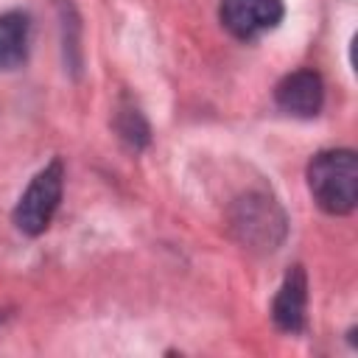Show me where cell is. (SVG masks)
I'll return each mask as SVG.
<instances>
[{
    "label": "cell",
    "instance_id": "6da1fadb",
    "mask_svg": "<svg viewBox=\"0 0 358 358\" xmlns=\"http://www.w3.org/2000/svg\"><path fill=\"white\" fill-rule=\"evenodd\" d=\"M313 201L330 215H347L358 204V159L350 148L319 151L308 165Z\"/></svg>",
    "mask_w": 358,
    "mask_h": 358
},
{
    "label": "cell",
    "instance_id": "7a4b0ae2",
    "mask_svg": "<svg viewBox=\"0 0 358 358\" xmlns=\"http://www.w3.org/2000/svg\"><path fill=\"white\" fill-rule=\"evenodd\" d=\"M229 227L246 249L271 252L285 238V215L266 193H246L229 210Z\"/></svg>",
    "mask_w": 358,
    "mask_h": 358
},
{
    "label": "cell",
    "instance_id": "3957f363",
    "mask_svg": "<svg viewBox=\"0 0 358 358\" xmlns=\"http://www.w3.org/2000/svg\"><path fill=\"white\" fill-rule=\"evenodd\" d=\"M62 190H64V165L62 159H50L25 187V193L20 196L17 207H14V224L22 235H42L62 201Z\"/></svg>",
    "mask_w": 358,
    "mask_h": 358
},
{
    "label": "cell",
    "instance_id": "277c9868",
    "mask_svg": "<svg viewBox=\"0 0 358 358\" xmlns=\"http://www.w3.org/2000/svg\"><path fill=\"white\" fill-rule=\"evenodd\" d=\"M282 0H221L218 17L235 39H257L282 22Z\"/></svg>",
    "mask_w": 358,
    "mask_h": 358
},
{
    "label": "cell",
    "instance_id": "5b68a950",
    "mask_svg": "<svg viewBox=\"0 0 358 358\" xmlns=\"http://www.w3.org/2000/svg\"><path fill=\"white\" fill-rule=\"evenodd\" d=\"M274 101L294 117H316L324 103V81L316 70H294L274 87Z\"/></svg>",
    "mask_w": 358,
    "mask_h": 358
},
{
    "label": "cell",
    "instance_id": "8992f818",
    "mask_svg": "<svg viewBox=\"0 0 358 358\" xmlns=\"http://www.w3.org/2000/svg\"><path fill=\"white\" fill-rule=\"evenodd\" d=\"M305 310H308V277L302 266H291L274 296L271 319L280 330L299 333L305 327Z\"/></svg>",
    "mask_w": 358,
    "mask_h": 358
},
{
    "label": "cell",
    "instance_id": "52a82bcc",
    "mask_svg": "<svg viewBox=\"0 0 358 358\" xmlns=\"http://www.w3.org/2000/svg\"><path fill=\"white\" fill-rule=\"evenodd\" d=\"M31 48V20L25 11L0 14V70L25 64Z\"/></svg>",
    "mask_w": 358,
    "mask_h": 358
},
{
    "label": "cell",
    "instance_id": "ba28073f",
    "mask_svg": "<svg viewBox=\"0 0 358 358\" xmlns=\"http://www.w3.org/2000/svg\"><path fill=\"white\" fill-rule=\"evenodd\" d=\"M117 134L137 151V148H143L145 143H148V123L143 120V115L134 109V106H129V109H123L120 115H117Z\"/></svg>",
    "mask_w": 358,
    "mask_h": 358
}]
</instances>
